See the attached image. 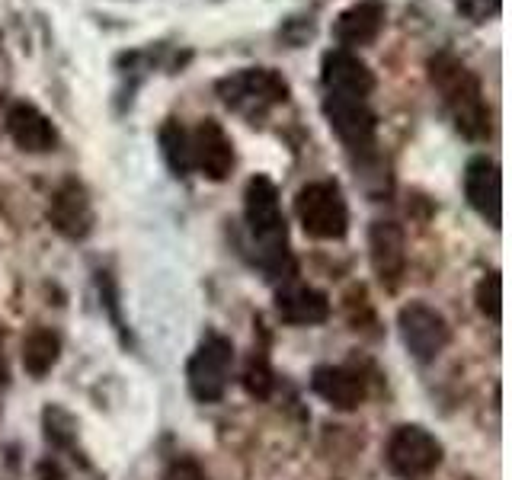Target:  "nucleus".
<instances>
[{"label":"nucleus","mask_w":512,"mask_h":480,"mask_svg":"<svg viewBox=\"0 0 512 480\" xmlns=\"http://www.w3.org/2000/svg\"><path fill=\"white\" fill-rule=\"evenodd\" d=\"M429 84L442 96V106L448 109L455 128L468 141L490 138V106L484 100L477 74L464 64L455 52H436L426 64Z\"/></svg>","instance_id":"f257e3e1"},{"label":"nucleus","mask_w":512,"mask_h":480,"mask_svg":"<svg viewBox=\"0 0 512 480\" xmlns=\"http://www.w3.org/2000/svg\"><path fill=\"white\" fill-rule=\"evenodd\" d=\"M244 215L247 228L260 247V260L266 269L279 272L288 260V231L279 202V189L269 176H253L244 189Z\"/></svg>","instance_id":"f03ea898"},{"label":"nucleus","mask_w":512,"mask_h":480,"mask_svg":"<svg viewBox=\"0 0 512 480\" xmlns=\"http://www.w3.org/2000/svg\"><path fill=\"white\" fill-rule=\"evenodd\" d=\"M218 100L247 122H263L276 106H285L292 87L276 68H240L215 84Z\"/></svg>","instance_id":"7ed1b4c3"},{"label":"nucleus","mask_w":512,"mask_h":480,"mask_svg":"<svg viewBox=\"0 0 512 480\" xmlns=\"http://www.w3.org/2000/svg\"><path fill=\"white\" fill-rule=\"evenodd\" d=\"M295 215L311 240H340L349 231V208L343 189L333 180H317L298 189Z\"/></svg>","instance_id":"20e7f679"},{"label":"nucleus","mask_w":512,"mask_h":480,"mask_svg":"<svg viewBox=\"0 0 512 480\" xmlns=\"http://www.w3.org/2000/svg\"><path fill=\"white\" fill-rule=\"evenodd\" d=\"M231 365H234V346L228 336L221 333H208L202 346L192 352L189 368H186V381L189 391L202 404H215L224 397L231 381Z\"/></svg>","instance_id":"39448f33"},{"label":"nucleus","mask_w":512,"mask_h":480,"mask_svg":"<svg viewBox=\"0 0 512 480\" xmlns=\"http://www.w3.org/2000/svg\"><path fill=\"white\" fill-rule=\"evenodd\" d=\"M384 455H388V468L397 477L416 480L432 474L442 464V442L423 426H400L394 429Z\"/></svg>","instance_id":"423d86ee"},{"label":"nucleus","mask_w":512,"mask_h":480,"mask_svg":"<svg viewBox=\"0 0 512 480\" xmlns=\"http://www.w3.org/2000/svg\"><path fill=\"white\" fill-rule=\"evenodd\" d=\"M397 327H400V340L410 349V356L420 362H432L448 346V340H452L448 320L423 301H410L407 308H400Z\"/></svg>","instance_id":"0eeeda50"},{"label":"nucleus","mask_w":512,"mask_h":480,"mask_svg":"<svg viewBox=\"0 0 512 480\" xmlns=\"http://www.w3.org/2000/svg\"><path fill=\"white\" fill-rule=\"evenodd\" d=\"M320 106H324V116L336 132V138H340L349 151H372L378 122L365 100H359V96L324 93V103Z\"/></svg>","instance_id":"6e6552de"},{"label":"nucleus","mask_w":512,"mask_h":480,"mask_svg":"<svg viewBox=\"0 0 512 480\" xmlns=\"http://www.w3.org/2000/svg\"><path fill=\"white\" fill-rule=\"evenodd\" d=\"M189 154L192 170H199L212 183L228 180L234 170V141L215 119H202L196 125V132L189 135Z\"/></svg>","instance_id":"1a4fd4ad"},{"label":"nucleus","mask_w":512,"mask_h":480,"mask_svg":"<svg viewBox=\"0 0 512 480\" xmlns=\"http://www.w3.org/2000/svg\"><path fill=\"white\" fill-rule=\"evenodd\" d=\"M464 196L468 205L484 218L490 228H500L503 221V180L500 167L487 154H477L464 167Z\"/></svg>","instance_id":"9d476101"},{"label":"nucleus","mask_w":512,"mask_h":480,"mask_svg":"<svg viewBox=\"0 0 512 480\" xmlns=\"http://www.w3.org/2000/svg\"><path fill=\"white\" fill-rule=\"evenodd\" d=\"M48 224L68 240H84L93 231V205L77 180H64L48 202Z\"/></svg>","instance_id":"9b49d317"},{"label":"nucleus","mask_w":512,"mask_h":480,"mask_svg":"<svg viewBox=\"0 0 512 480\" xmlns=\"http://www.w3.org/2000/svg\"><path fill=\"white\" fill-rule=\"evenodd\" d=\"M320 84H324V93L368 100V93L375 90V74L356 52L333 48V52H327L324 61H320Z\"/></svg>","instance_id":"f8f14e48"},{"label":"nucleus","mask_w":512,"mask_h":480,"mask_svg":"<svg viewBox=\"0 0 512 480\" xmlns=\"http://www.w3.org/2000/svg\"><path fill=\"white\" fill-rule=\"evenodd\" d=\"M368 256H372V269L384 288H397L407 269V240L400 224L394 221H375L368 231Z\"/></svg>","instance_id":"ddd939ff"},{"label":"nucleus","mask_w":512,"mask_h":480,"mask_svg":"<svg viewBox=\"0 0 512 480\" xmlns=\"http://www.w3.org/2000/svg\"><path fill=\"white\" fill-rule=\"evenodd\" d=\"M388 23V7L384 0H356L352 7H346L340 16L333 20V39L340 42L346 52L352 48H365L378 42Z\"/></svg>","instance_id":"4468645a"},{"label":"nucleus","mask_w":512,"mask_h":480,"mask_svg":"<svg viewBox=\"0 0 512 480\" xmlns=\"http://www.w3.org/2000/svg\"><path fill=\"white\" fill-rule=\"evenodd\" d=\"M7 135L26 154H48L58 144V128L32 103H13L7 112Z\"/></svg>","instance_id":"2eb2a0df"},{"label":"nucleus","mask_w":512,"mask_h":480,"mask_svg":"<svg viewBox=\"0 0 512 480\" xmlns=\"http://www.w3.org/2000/svg\"><path fill=\"white\" fill-rule=\"evenodd\" d=\"M311 388L324 397L333 410H356L365 400V378L343 365H317L311 375Z\"/></svg>","instance_id":"dca6fc26"},{"label":"nucleus","mask_w":512,"mask_h":480,"mask_svg":"<svg viewBox=\"0 0 512 480\" xmlns=\"http://www.w3.org/2000/svg\"><path fill=\"white\" fill-rule=\"evenodd\" d=\"M276 311L285 324H292V327H314V324H324L330 317V298L311 285L292 282V285L279 288Z\"/></svg>","instance_id":"f3484780"},{"label":"nucleus","mask_w":512,"mask_h":480,"mask_svg":"<svg viewBox=\"0 0 512 480\" xmlns=\"http://www.w3.org/2000/svg\"><path fill=\"white\" fill-rule=\"evenodd\" d=\"M61 356V340L55 330L36 327L23 340V368L32 378H45Z\"/></svg>","instance_id":"a211bd4d"},{"label":"nucleus","mask_w":512,"mask_h":480,"mask_svg":"<svg viewBox=\"0 0 512 480\" xmlns=\"http://www.w3.org/2000/svg\"><path fill=\"white\" fill-rule=\"evenodd\" d=\"M160 154H164L167 167L173 170V176H186L192 170V154H189V132L176 122V119H167L160 125Z\"/></svg>","instance_id":"6ab92c4d"},{"label":"nucleus","mask_w":512,"mask_h":480,"mask_svg":"<svg viewBox=\"0 0 512 480\" xmlns=\"http://www.w3.org/2000/svg\"><path fill=\"white\" fill-rule=\"evenodd\" d=\"M474 301H477V311L484 317H490L493 324L503 317V279H500V272H487V276L477 282Z\"/></svg>","instance_id":"aec40b11"},{"label":"nucleus","mask_w":512,"mask_h":480,"mask_svg":"<svg viewBox=\"0 0 512 480\" xmlns=\"http://www.w3.org/2000/svg\"><path fill=\"white\" fill-rule=\"evenodd\" d=\"M244 388H247V394L260 397V400H266V397L272 394V388H276V378H272V368H269V362H266L263 356H253V359L247 362Z\"/></svg>","instance_id":"412c9836"},{"label":"nucleus","mask_w":512,"mask_h":480,"mask_svg":"<svg viewBox=\"0 0 512 480\" xmlns=\"http://www.w3.org/2000/svg\"><path fill=\"white\" fill-rule=\"evenodd\" d=\"M45 436H48V442H55L61 448H71V442H74L71 413H64L61 407H48L45 410Z\"/></svg>","instance_id":"4be33fe9"},{"label":"nucleus","mask_w":512,"mask_h":480,"mask_svg":"<svg viewBox=\"0 0 512 480\" xmlns=\"http://www.w3.org/2000/svg\"><path fill=\"white\" fill-rule=\"evenodd\" d=\"M455 10L471 23H487V16L500 13V0H455Z\"/></svg>","instance_id":"5701e85b"},{"label":"nucleus","mask_w":512,"mask_h":480,"mask_svg":"<svg viewBox=\"0 0 512 480\" xmlns=\"http://www.w3.org/2000/svg\"><path fill=\"white\" fill-rule=\"evenodd\" d=\"M164 480H208V477H205V471L199 468L196 461H189V458H176V461L170 464V468H167Z\"/></svg>","instance_id":"b1692460"},{"label":"nucleus","mask_w":512,"mask_h":480,"mask_svg":"<svg viewBox=\"0 0 512 480\" xmlns=\"http://www.w3.org/2000/svg\"><path fill=\"white\" fill-rule=\"evenodd\" d=\"M39 480H64V474H61L58 464L42 461V464H39Z\"/></svg>","instance_id":"393cba45"},{"label":"nucleus","mask_w":512,"mask_h":480,"mask_svg":"<svg viewBox=\"0 0 512 480\" xmlns=\"http://www.w3.org/2000/svg\"><path fill=\"white\" fill-rule=\"evenodd\" d=\"M7 381V359H4V330H0V384Z\"/></svg>","instance_id":"a878e982"},{"label":"nucleus","mask_w":512,"mask_h":480,"mask_svg":"<svg viewBox=\"0 0 512 480\" xmlns=\"http://www.w3.org/2000/svg\"><path fill=\"white\" fill-rule=\"evenodd\" d=\"M0 39H4V36H0Z\"/></svg>","instance_id":"bb28decb"}]
</instances>
